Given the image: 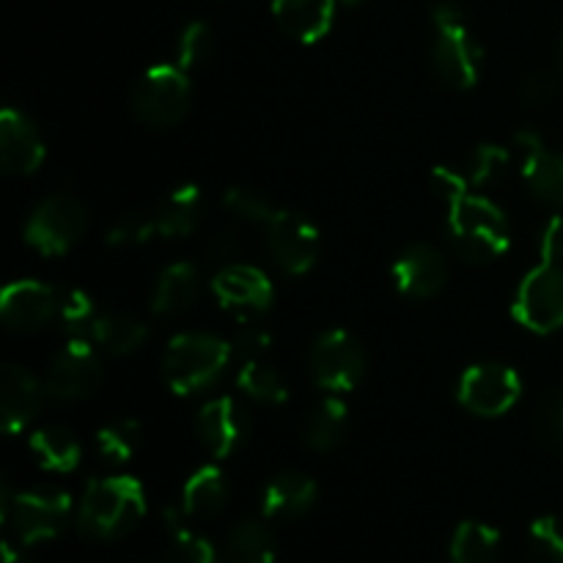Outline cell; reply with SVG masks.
<instances>
[{
	"label": "cell",
	"instance_id": "8d00e7d4",
	"mask_svg": "<svg viewBox=\"0 0 563 563\" xmlns=\"http://www.w3.org/2000/svg\"><path fill=\"white\" fill-rule=\"evenodd\" d=\"M531 544L544 561L563 563V520L561 517H539V520H533Z\"/></svg>",
	"mask_w": 563,
	"mask_h": 563
},
{
	"label": "cell",
	"instance_id": "ba28073f",
	"mask_svg": "<svg viewBox=\"0 0 563 563\" xmlns=\"http://www.w3.org/2000/svg\"><path fill=\"white\" fill-rule=\"evenodd\" d=\"M511 313L526 330L550 335L563 328V264L542 262L517 286Z\"/></svg>",
	"mask_w": 563,
	"mask_h": 563
},
{
	"label": "cell",
	"instance_id": "f35d334b",
	"mask_svg": "<svg viewBox=\"0 0 563 563\" xmlns=\"http://www.w3.org/2000/svg\"><path fill=\"white\" fill-rule=\"evenodd\" d=\"M231 346H234L236 355H242L245 361H258V357L267 355L269 346H273V335L264 328H258L256 322H242L240 333L234 335Z\"/></svg>",
	"mask_w": 563,
	"mask_h": 563
},
{
	"label": "cell",
	"instance_id": "7a4b0ae2",
	"mask_svg": "<svg viewBox=\"0 0 563 563\" xmlns=\"http://www.w3.org/2000/svg\"><path fill=\"white\" fill-rule=\"evenodd\" d=\"M234 346L209 333H181L168 341L163 355V377L170 394L196 396L220 379L231 363Z\"/></svg>",
	"mask_w": 563,
	"mask_h": 563
},
{
	"label": "cell",
	"instance_id": "6da1fadb",
	"mask_svg": "<svg viewBox=\"0 0 563 563\" xmlns=\"http://www.w3.org/2000/svg\"><path fill=\"white\" fill-rule=\"evenodd\" d=\"M146 517V493L135 476L91 478L77 506V528L91 539H119Z\"/></svg>",
	"mask_w": 563,
	"mask_h": 563
},
{
	"label": "cell",
	"instance_id": "d4e9b609",
	"mask_svg": "<svg viewBox=\"0 0 563 563\" xmlns=\"http://www.w3.org/2000/svg\"><path fill=\"white\" fill-rule=\"evenodd\" d=\"M31 454L49 473H71L82 460V445L66 427H44L31 434Z\"/></svg>",
	"mask_w": 563,
	"mask_h": 563
},
{
	"label": "cell",
	"instance_id": "4dcf8cb0",
	"mask_svg": "<svg viewBox=\"0 0 563 563\" xmlns=\"http://www.w3.org/2000/svg\"><path fill=\"white\" fill-rule=\"evenodd\" d=\"M137 445H141V423L132 418H121V421L108 423L97 432V451L102 460L113 462V465H124L135 456Z\"/></svg>",
	"mask_w": 563,
	"mask_h": 563
},
{
	"label": "cell",
	"instance_id": "603a6c76",
	"mask_svg": "<svg viewBox=\"0 0 563 563\" xmlns=\"http://www.w3.org/2000/svg\"><path fill=\"white\" fill-rule=\"evenodd\" d=\"M201 209H203V196L201 187L196 185H181L176 190H170L165 196V201L159 203L157 214H154V225H157V236L165 240H181V236H190L192 231L201 223Z\"/></svg>",
	"mask_w": 563,
	"mask_h": 563
},
{
	"label": "cell",
	"instance_id": "44dd1931",
	"mask_svg": "<svg viewBox=\"0 0 563 563\" xmlns=\"http://www.w3.org/2000/svg\"><path fill=\"white\" fill-rule=\"evenodd\" d=\"M317 482L306 473H280L264 487L262 511L267 520H295L317 504Z\"/></svg>",
	"mask_w": 563,
	"mask_h": 563
},
{
	"label": "cell",
	"instance_id": "2e32d148",
	"mask_svg": "<svg viewBox=\"0 0 563 563\" xmlns=\"http://www.w3.org/2000/svg\"><path fill=\"white\" fill-rule=\"evenodd\" d=\"M396 289L412 300H429V297L440 295V289L449 280V262L438 247L427 245V242H416V245L405 247L396 258L394 269Z\"/></svg>",
	"mask_w": 563,
	"mask_h": 563
},
{
	"label": "cell",
	"instance_id": "9a60e30c",
	"mask_svg": "<svg viewBox=\"0 0 563 563\" xmlns=\"http://www.w3.org/2000/svg\"><path fill=\"white\" fill-rule=\"evenodd\" d=\"M515 148L520 154L522 179L533 196L548 207L563 209V154L550 152L533 130L517 132Z\"/></svg>",
	"mask_w": 563,
	"mask_h": 563
},
{
	"label": "cell",
	"instance_id": "277c9868",
	"mask_svg": "<svg viewBox=\"0 0 563 563\" xmlns=\"http://www.w3.org/2000/svg\"><path fill=\"white\" fill-rule=\"evenodd\" d=\"M71 511H75V504H71L69 493L27 489V493L11 495L9 484L3 482L0 515H3V520L9 522L11 531L22 544H38L60 537L64 528L69 526Z\"/></svg>",
	"mask_w": 563,
	"mask_h": 563
},
{
	"label": "cell",
	"instance_id": "836d02e7",
	"mask_svg": "<svg viewBox=\"0 0 563 563\" xmlns=\"http://www.w3.org/2000/svg\"><path fill=\"white\" fill-rule=\"evenodd\" d=\"M212 44L214 36L212 31H209L207 22H190V25L179 33V42H176V64L185 71L196 69V66H201L203 60L212 55Z\"/></svg>",
	"mask_w": 563,
	"mask_h": 563
},
{
	"label": "cell",
	"instance_id": "cb8c5ba5",
	"mask_svg": "<svg viewBox=\"0 0 563 563\" xmlns=\"http://www.w3.org/2000/svg\"><path fill=\"white\" fill-rule=\"evenodd\" d=\"M225 500H229V482L218 465L198 467L181 489V509L190 520H209L220 515Z\"/></svg>",
	"mask_w": 563,
	"mask_h": 563
},
{
	"label": "cell",
	"instance_id": "d6986e66",
	"mask_svg": "<svg viewBox=\"0 0 563 563\" xmlns=\"http://www.w3.org/2000/svg\"><path fill=\"white\" fill-rule=\"evenodd\" d=\"M44 394L47 390L27 368L11 366V363L3 366L0 372V418H3V432L9 438L31 427V421L42 410Z\"/></svg>",
	"mask_w": 563,
	"mask_h": 563
},
{
	"label": "cell",
	"instance_id": "484cf974",
	"mask_svg": "<svg viewBox=\"0 0 563 563\" xmlns=\"http://www.w3.org/2000/svg\"><path fill=\"white\" fill-rule=\"evenodd\" d=\"M148 339V328L135 317H126V313H104L97 317L91 328V341L97 346H102L110 355H132V352L141 350Z\"/></svg>",
	"mask_w": 563,
	"mask_h": 563
},
{
	"label": "cell",
	"instance_id": "d590c367",
	"mask_svg": "<svg viewBox=\"0 0 563 563\" xmlns=\"http://www.w3.org/2000/svg\"><path fill=\"white\" fill-rule=\"evenodd\" d=\"M157 236V225H154V218H143V214H124V218L115 220L108 229V242L110 247H141L146 245L148 240Z\"/></svg>",
	"mask_w": 563,
	"mask_h": 563
},
{
	"label": "cell",
	"instance_id": "ab89813d",
	"mask_svg": "<svg viewBox=\"0 0 563 563\" xmlns=\"http://www.w3.org/2000/svg\"><path fill=\"white\" fill-rule=\"evenodd\" d=\"M429 187H432L434 196L443 198L449 207L456 201V198L471 192V181H467V176L454 168H434L432 176H429Z\"/></svg>",
	"mask_w": 563,
	"mask_h": 563
},
{
	"label": "cell",
	"instance_id": "d6a6232c",
	"mask_svg": "<svg viewBox=\"0 0 563 563\" xmlns=\"http://www.w3.org/2000/svg\"><path fill=\"white\" fill-rule=\"evenodd\" d=\"M223 207L229 209L234 218L258 225H267L269 218L278 212V209L269 203V198H264L262 192L253 190V187H229L223 196Z\"/></svg>",
	"mask_w": 563,
	"mask_h": 563
},
{
	"label": "cell",
	"instance_id": "7402d4cb",
	"mask_svg": "<svg viewBox=\"0 0 563 563\" xmlns=\"http://www.w3.org/2000/svg\"><path fill=\"white\" fill-rule=\"evenodd\" d=\"M201 291V275L190 262H176L159 273L157 286L152 291V311L159 317H174L187 311Z\"/></svg>",
	"mask_w": 563,
	"mask_h": 563
},
{
	"label": "cell",
	"instance_id": "83f0119b",
	"mask_svg": "<svg viewBox=\"0 0 563 563\" xmlns=\"http://www.w3.org/2000/svg\"><path fill=\"white\" fill-rule=\"evenodd\" d=\"M229 563H275V537L264 522L245 520L225 542Z\"/></svg>",
	"mask_w": 563,
	"mask_h": 563
},
{
	"label": "cell",
	"instance_id": "ac0fdd59",
	"mask_svg": "<svg viewBox=\"0 0 563 563\" xmlns=\"http://www.w3.org/2000/svg\"><path fill=\"white\" fill-rule=\"evenodd\" d=\"M198 438H201L203 449L214 456V460H225L234 454L247 434V418L245 410L236 405L231 396H220V399L207 401L198 412Z\"/></svg>",
	"mask_w": 563,
	"mask_h": 563
},
{
	"label": "cell",
	"instance_id": "e0dca14e",
	"mask_svg": "<svg viewBox=\"0 0 563 563\" xmlns=\"http://www.w3.org/2000/svg\"><path fill=\"white\" fill-rule=\"evenodd\" d=\"M47 157L42 135L22 110L5 108L0 113V168L9 176H31Z\"/></svg>",
	"mask_w": 563,
	"mask_h": 563
},
{
	"label": "cell",
	"instance_id": "bcb514c9",
	"mask_svg": "<svg viewBox=\"0 0 563 563\" xmlns=\"http://www.w3.org/2000/svg\"><path fill=\"white\" fill-rule=\"evenodd\" d=\"M561 60H563V38H561Z\"/></svg>",
	"mask_w": 563,
	"mask_h": 563
},
{
	"label": "cell",
	"instance_id": "5b68a950",
	"mask_svg": "<svg viewBox=\"0 0 563 563\" xmlns=\"http://www.w3.org/2000/svg\"><path fill=\"white\" fill-rule=\"evenodd\" d=\"M434 47L432 64L438 75L454 88H473L478 82L484 64V47L473 38L465 14L454 3H440L432 14Z\"/></svg>",
	"mask_w": 563,
	"mask_h": 563
},
{
	"label": "cell",
	"instance_id": "7c38bea8",
	"mask_svg": "<svg viewBox=\"0 0 563 563\" xmlns=\"http://www.w3.org/2000/svg\"><path fill=\"white\" fill-rule=\"evenodd\" d=\"M102 383V361L91 339H66L55 352L47 372V394L58 401H77L91 396Z\"/></svg>",
	"mask_w": 563,
	"mask_h": 563
},
{
	"label": "cell",
	"instance_id": "8992f818",
	"mask_svg": "<svg viewBox=\"0 0 563 563\" xmlns=\"http://www.w3.org/2000/svg\"><path fill=\"white\" fill-rule=\"evenodd\" d=\"M190 108V77L179 64H157L141 75L132 91L137 119L157 130L179 124Z\"/></svg>",
	"mask_w": 563,
	"mask_h": 563
},
{
	"label": "cell",
	"instance_id": "f546056e",
	"mask_svg": "<svg viewBox=\"0 0 563 563\" xmlns=\"http://www.w3.org/2000/svg\"><path fill=\"white\" fill-rule=\"evenodd\" d=\"M350 423V412L339 396H328L322 405L313 410L311 421L306 427V440L313 451H330L341 443L344 429Z\"/></svg>",
	"mask_w": 563,
	"mask_h": 563
},
{
	"label": "cell",
	"instance_id": "9c48e42d",
	"mask_svg": "<svg viewBox=\"0 0 563 563\" xmlns=\"http://www.w3.org/2000/svg\"><path fill=\"white\" fill-rule=\"evenodd\" d=\"M308 366H311L313 383L322 390L350 394L366 374V355H363V346L355 335L335 328L313 341Z\"/></svg>",
	"mask_w": 563,
	"mask_h": 563
},
{
	"label": "cell",
	"instance_id": "60d3db41",
	"mask_svg": "<svg viewBox=\"0 0 563 563\" xmlns=\"http://www.w3.org/2000/svg\"><path fill=\"white\" fill-rule=\"evenodd\" d=\"M561 82H563V75L559 69L537 71V75L528 77L526 86H522V97L531 99V102H548L550 97L559 93Z\"/></svg>",
	"mask_w": 563,
	"mask_h": 563
},
{
	"label": "cell",
	"instance_id": "3957f363",
	"mask_svg": "<svg viewBox=\"0 0 563 563\" xmlns=\"http://www.w3.org/2000/svg\"><path fill=\"white\" fill-rule=\"evenodd\" d=\"M449 229L456 247L471 262H489L509 251V223L489 198L465 192L449 207Z\"/></svg>",
	"mask_w": 563,
	"mask_h": 563
},
{
	"label": "cell",
	"instance_id": "4316f807",
	"mask_svg": "<svg viewBox=\"0 0 563 563\" xmlns=\"http://www.w3.org/2000/svg\"><path fill=\"white\" fill-rule=\"evenodd\" d=\"M500 548V531L487 522H462L451 539V563H493Z\"/></svg>",
	"mask_w": 563,
	"mask_h": 563
},
{
	"label": "cell",
	"instance_id": "4fadbf2b",
	"mask_svg": "<svg viewBox=\"0 0 563 563\" xmlns=\"http://www.w3.org/2000/svg\"><path fill=\"white\" fill-rule=\"evenodd\" d=\"M264 242L267 253L286 275H306L317 264L319 256V231L311 220L297 212H278L264 225Z\"/></svg>",
	"mask_w": 563,
	"mask_h": 563
},
{
	"label": "cell",
	"instance_id": "b9f144b4",
	"mask_svg": "<svg viewBox=\"0 0 563 563\" xmlns=\"http://www.w3.org/2000/svg\"><path fill=\"white\" fill-rule=\"evenodd\" d=\"M539 256L548 264H563V214L548 220L539 240Z\"/></svg>",
	"mask_w": 563,
	"mask_h": 563
},
{
	"label": "cell",
	"instance_id": "7bdbcfd3",
	"mask_svg": "<svg viewBox=\"0 0 563 563\" xmlns=\"http://www.w3.org/2000/svg\"><path fill=\"white\" fill-rule=\"evenodd\" d=\"M550 423H553V434H555V440H559V443L563 445V396L559 401H555V407H553V418H550Z\"/></svg>",
	"mask_w": 563,
	"mask_h": 563
},
{
	"label": "cell",
	"instance_id": "1f68e13d",
	"mask_svg": "<svg viewBox=\"0 0 563 563\" xmlns=\"http://www.w3.org/2000/svg\"><path fill=\"white\" fill-rule=\"evenodd\" d=\"M58 319L64 322L66 339H91V328L97 322L91 295L75 286L58 289Z\"/></svg>",
	"mask_w": 563,
	"mask_h": 563
},
{
	"label": "cell",
	"instance_id": "f1b7e54d",
	"mask_svg": "<svg viewBox=\"0 0 563 563\" xmlns=\"http://www.w3.org/2000/svg\"><path fill=\"white\" fill-rule=\"evenodd\" d=\"M236 388L251 396L253 401H262V405H284L289 399L286 379L280 377L278 368L264 363V357L242 363L240 374H236Z\"/></svg>",
	"mask_w": 563,
	"mask_h": 563
},
{
	"label": "cell",
	"instance_id": "e575fe53",
	"mask_svg": "<svg viewBox=\"0 0 563 563\" xmlns=\"http://www.w3.org/2000/svg\"><path fill=\"white\" fill-rule=\"evenodd\" d=\"M506 165H509V152L504 146H495V143H484V146L473 148V154L467 157V168L462 174L467 176L471 187H484L498 179Z\"/></svg>",
	"mask_w": 563,
	"mask_h": 563
},
{
	"label": "cell",
	"instance_id": "f6af8a7d",
	"mask_svg": "<svg viewBox=\"0 0 563 563\" xmlns=\"http://www.w3.org/2000/svg\"><path fill=\"white\" fill-rule=\"evenodd\" d=\"M339 3H344V5H361V3H366V0H339Z\"/></svg>",
	"mask_w": 563,
	"mask_h": 563
},
{
	"label": "cell",
	"instance_id": "ffe728a7",
	"mask_svg": "<svg viewBox=\"0 0 563 563\" xmlns=\"http://www.w3.org/2000/svg\"><path fill=\"white\" fill-rule=\"evenodd\" d=\"M339 0H273V16L300 44H317L330 33Z\"/></svg>",
	"mask_w": 563,
	"mask_h": 563
},
{
	"label": "cell",
	"instance_id": "5bb4252c",
	"mask_svg": "<svg viewBox=\"0 0 563 563\" xmlns=\"http://www.w3.org/2000/svg\"><path fill=\"white\" fill-rule=\"evenodd\" d=\"M0 319L11 333H36L58 319V289L38 280H14L0 295Z\"/></svg>",
	"mask_w": 563,
	"mask_h": 563
},
{
	"label": "cell",
	"instance_id": "74e56055",
	"mask_svg": "<svg viewBox=\"0 0 563 563\" xmlns=\"http://www.w3.org/2000/svg\"><path fill=\"white\" fill-rule=\"evenodd\" d=\"M165 563H218V555H214V548L207 539L196 537L187 528V531L174 537V544H170L168 555H165Z\"/></svg>",
	"mask_w": 563,
	"mask_h": 563
},
{
	"label": "cell",
	"instance_id": "30bf717a",
	"mask_svg": "<svg viewBox=\"0 0 563 563\" xmlns=\"http://www.w3.org/2000/svg\"><path fill=\"white\" fill-rule=\"evenodd\" d=\"M212 295L236 322H256L273 308L275 286L267 273L253 264H225L212 278Z\"/></svg>",
	"mask_w": 563,
	"mask_h": 563
},
{
	"label": "cell",
	"instance_id": "52a82bcc",
	"mask_svg": "<svg viewBox=\"0 0 563 563\" xmlns=\"http://www.w3.org/2000/svg\"><path fill=\"white\" fill-rule=\"evenodd\" d=\"M88 229V212L77 198L49 196L27 218L22 236L42 256H64Z\"/></svg>",
	"mask_w": 563,
	"mask_h": 563
},
{
	"label": "cell",
	"instance_id": "8fae6325",
	"mask_svg": "<svg viewBox=\"0 0 563 563\" xmlns=\"http://www.w3.org/2000/svg\"><path fill=\"white\" fill-rule=\"evenodd\" d=\"M520 374L504 363H478L460 379V401L465 410L482 418H500L520 401Z\"/></svg>",
	"mask_w": 563,
	"mask_h": 563
},
{
	"label": "cell",
	"instance_id": "ee69618b",
	"mask_svg": "<svg viewBox=\"0 0 563 563\" xmlns=\"http://www.w3.org/2000/svg\"><path fill=\"white\" fill-rule=\"evenodd\" d=\"M0 550H3V563H31V561L25 559V555H22V553H16V550L11 548L9 542H5L3 548H0Z\"/></svg>",
	"mask_w": 563,
	"mask_h": 563
}]
</instances>
